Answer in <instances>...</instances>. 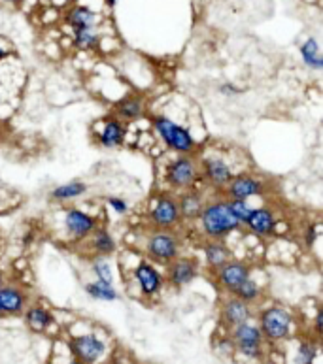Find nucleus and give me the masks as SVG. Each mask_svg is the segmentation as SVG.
Instances as JSON below:
<instances>
[{
    "mask_svg": "<svg viewBox=\"0 0 323 364\" xmlns=\"http://www.w3.org/2000/svg\"><path fill=\"white\" fill-rule=\"evenodd\" d=\"M196 221L208 240H225L229 234L242 229V223L229 208L227 198H214L210 202H204Z\"/></svg>",
    "mask_w": 323,
    "mask_h": 364,
    "instance_id": "obj_1",
    "label": "nucleus"
},
{
    "mask_svg": "<svg viewBox=\"0 0 323 364\" xmlns=\"http://www.w3.org/2000/svg\"><path fill=\"white\" fill-rule=\"evenodd\" d=\"M153 128L157 130V135L161 136V140L165 142L166 147L176 151L180 155H191L195 151L196 142L191 136V132L182 125H178L176 121H172L171 117L165 115H155L152 121Z\"/></svg>",
    "mask_w": 323,
    "mask_h": 364,
    "instance_id": "obj_2",
    "label": "nucleus"
},
{
    "mask_svg": "<svg viewBox=\"0 0 323 364\" xmlns=\"http://www.w3.org/2000/svg\"><path fill=\"white\" fill-rule=\"evenodd\" d=\"M182 242L180 238L171 230L155 229L146 238V255L150 261H155L157 264H168L176 257H180Z\"/></svg>",
    "mask_w": 323,
    "mask_h": 364,
    "instance_id": "obj_3",
    "label": "nucleus"
},
{
    "mask_svg": "<svg viewBox=\"0 0 323 364\" xmlns=\"http://www.w3.org/2000/svg\"><path fill=\"white\" fill-rule=\"evenodd\" d=\"M293 317L282 306H271L259 313V331L268 342H282L292 333Z\"/></svg>",
    "mask_w": 323,
    "mask_h": 364,
    "instance_id": "obj_4",
    "label": "nucleus"
},
{
    "mask_svg": "<svg viewBox=\"0 0 323 364\" xmlns=\"http://www.w3.org/2000/svg\"><path fill=\"white\" fill-rule=\"evenodd\" d=\"M231 340L235 344V349L241 355L247 358H259L261 349H263V334H261L259 326L252 325L250 321L236 325L231 328Z\"/></svg>",
    "mask_w": 323,
    "mask_h": 364,
    "instance_id": "obj_5",
    "label": "nucleus"
},
{
    "mask_svg": "<svg viewBox=\"0 0 323 364\" xmlns=\"http://www.w3.org/2000/svg\"><path fill=\"white\" fill-rule=\"evenodd\" d=\"M199 178V165L191 155H180L166 167V181L172 189H191Z\"/></svg>",
    "mask_w": 323,
    "mask_h": 364,
    "instance_id": "obj_6",
    "label": "nucleus"
},
{
    "mask_svg": "<svg viewBox=\"0 0 323 364\" xmlns=\"http://www.w3.org/2000/svg\"><path fill=\"white\" fill-rule=\"evenodd\" d=\"M150 221L155 229L171 230L182 223L178 200L172 195H159L150 208Z\"/></svg>",
    "mask_w": 323,
    "mask_h": 364,
    "instance_id": "obj_7",
    "label": "nucleus"
},
{
    "mask_svg": "<svg viewBox=\"0 0 323 364\" xmlns=\"http://www.w3.org/2000/svg\"><path fill=\"white\" fill-rule=\"evenodd\" d=\"M215 281L225 293L233 294L250 278V266L244 261H227L214 270Z\"/></svg>",
    "mask_w": 323,
    "mask_h": 364,
    "instance_id": "obj_8",
    "label": "nucleus"
},
{
    "mask_svg": "<svg viewBox=\"0 0 323 364\" xmlns=\"http://www.w3.org/2000/svg\"><path fill=\"white\" fill-rule=\"evenodd\" d=\"M70 351L80 363L95 364L106 353V344L101 338H96L95 334H83L70 342Z\"/></svg>",
    "mask_w": 323,
    "mask_h": 364,
    "instance_id": "obj_9",
    "label": "nucleus"
},
{
    "mask_svg": "<svg viewBox=\"0 0 323 364\" xmlns=\"http://www.w3.org/2000/svg\"><path fill=\"white\" fill-rule=\"evenodd\" d=\"M266 191V183L257 176L252 174H238L233 176L231 181L225 185V195L227 198H238V200H247L252 197H259Z\"/></svg>",
    "mask_w": 323,
    "mask_h": 364,
    "instance_id": "obj_10",
    "label": "nucleus"
},
{
    "mask_svg": "<svg viewBox=\"0 0 323 364\" xmlns=\"http://www.w3.org/2000/svg\"><path fill=\"white\" fill-rule=\"evenodd\" d=\"M199 275V262L191 257H176L174 261L166 264V280L172 287L182 289L189 285Z\"/></svg>",
    "mask_w": 323,
    "mask_h": 364,
    "instance_id": "obj_11",
    "label": "nucleus"
},
{
    "mask_svg": "<svg viewBox=\"0 0 323 364\" xmlns=\"http://www.w3.org/2000/svg\"><path fill=\"white\" fill-rule=\"evenodd\" d=\"M64 227H66L72 238L85 240L96 229V219L87 211L80 210V208H69L64 211Z\"/></svg>",
    "mask_w": 323,
    "mask_h": 364,
    "instance_id": "obj_12",
    "label": "nucleus"
},
{
    "mask_svg": "<svg viewBox=\"0 0 323 364\" xmlns=\"http://www.w3.org/2000/svg\"><path fill=\"white\" fill-rule=\"evenodd\" d=\"M133 278L136 281V285H138L140 293L148 296V298L155 296L163 287V274L153 266L152 262L148 261H140L136 264Z\"/></svg>",
    "mask_w": 323,
    "mask_h": 364,
    "instance_id": "obj_13",
    "label": "nucleus"
},
{
    "mask_svg": "<svg viewBox=\"0 0 323 364\" xmlns=\"http://www.w3.org/2000/svg\"><path fill=\"white\" fill-rule=\"evenodd\" d=\"M244 227H246L252 234H255V236H273L274 232H276V215H274V211L271 210V208H266V206L254 208Z\"/></svg>",
    "mask_w": 323,
    "mask_h": 364,
    "instance_id": "obj_14",
    "label": "nucleus"
},
{
    "mask_svg": "<svg viewBox=\"0 0 323 364\" xmlns=\"http://www.w3.org/2000/svg\"><path fill=\"white\" fill-rule=\"evenodd\" d=\"M203 174L204 179L214 189H225V185L233 178V168L222 157H208L203 160Z\"/></svg>",
    "mask_w": 323,
    "mask_h": 364,
    "instance_id": "obj_15",
    "label": "nucleus"
},
{
    "mask_svg": "<svg viewBox=\"0 0 323 364\" xmlns=\"http://www.w3.org/2000/svg\"><path fill=\"white\" fill-rule=\"evenodd\" d=\"M29 296L17 285H0V310L2 315H20L25 312Z\"/></svg>",
    "mask_w": 323,
    "mask_h": 364,
    "instance_id": "obj_16",
    "label": "nucleus"
},
{
    "mask_svg": "<svg viewBox=\"0 0 323 364\" xmlns=\"http://www.w3.org/2000/svg\"><path fill=\"white\" fill-rule=\"evenodd\" d=\"M250 317H252V308H250V304L241 301V298H236L235 294H231L227 301L223 302L222 321L223 325H227L229 328L246 323V321H250Z\"/></svg>",
    "mask_w": 323,
    "mask_h": 364,
    "instance_id": "obj_17",
    "label": "nucleus"
},
{
    "mask_svg": "<svg viewBox=\"0 0 323 364\" xmlns=\"http://www.w3.org/2000/svg\"><path fill=\"white\" fill-rule=\"evenodd\" d=\"M178 200V210H180V218L182 221H196L201 215V210L204 206V197L199 191H191L187 189L180 195Z\"/></svg>",
    "mask_w": 323,
    "mask_h": 364,
    "instance_id": "obj_18",
    "label": "nucleus"
},
{
    "mask_svg": "<svg viewBox=\"0 0 323 364\" xmlns=\"http://www.w3.org/2000/svg\"><path fill=\"white\" fill-rule=\"evenodd\" d=\"M125 140V127H123V121L121 119H108L104 125H102L101 135H99V144L106 149H114V147H120Z\"/></svg>",
    "mask_w": 323,
    "mask_h": 364,
    "instance_id": "obj_19",
    "label": "nucleus"
},
{
    "mask_svg": "<svg viewBox=\"0 0 323 364\" xmlns=\"http://www.w3.org/2000/svg\"><path fill=\"white\" fill-rule=\"evenodd\" d=\"M231 248H229L225 240H208L204 243V261L210 268H220L222 264L231 261Z\"/></svg>",
    "mask_w": 323,
    "mask_h": 364,
    "instance_id": "obj_20",
    "label": "nucleus"
},
{
    "mask_svg": "<svg viewBox=\"0 0 323 364\" xmlns=\"http://www.w3.org/2000/svg\"><path fill=\"white\" fill-rule=\"evenodd\" d=\"M146 112V104L140 96H125L117 106H115V114L121 121H136Z\"/></svg>",
    "mask_w": 323,
    "mask_h": 364,
    "instance_id": "obj_21",
    "label": "nucleus"
},
{
    "mask_svg": "<svg viewBox=\"0 0 323 364\" xmlns=\"http://www.w3.org/2000/svg\"><path fill=\"white\" fill-rule=\"evenodd\" d=\"M25 323L34 333H45L51 323H53V317H51V313L45 308L31 306L25 308Z\"/></svg>",
    "mask_w": 323,
    "mask_h": 364,
    "instance_id": "obj_22",
    "label": "nucleus"
},
{
    "mask_svg": "<svg viewBox=\"0 0 323 364\" xmlns=\"http://www.w3.org/2000/svg\"><path fill=\"white\" fill-rule=\"evenodd\" d=\"M299 53H301V59L303 63L312 68V70H323V57L322 52H320V44L314 36L306 38L299 47Z\"/></svg>",
    "mask_w": 323,
    "mask_h": 364,
    "instance_id": "obj_23",
    "label": "nucleus"
},
{
    "mask_svg": "<svg viewBox=\"0 0 323 364\" xmlns=\"http://www.w3.org/2000/svg\"><path fill=\"white\" fill-rule=\"evenodd\" d=\"M85 192H87V183H83V181H69V183L55 187V189L50 192V197L53 198L55 202H69V200L80 198L82 195H85Z\"/></svg>",
    "mask_w": 323,
    "mask_h": 364,
    "instance_id": "obj_24",
    "label": "nucleus"
},
{
    "mask_svg": "<svg viewBox=\"0 0 323 364\" xmlns=\"http://www.w3.org/2000/svg\"><path fill=\"white\" fill-rule=\"evenodd\" d=\"M66 21H69V25L78 31V29H91V26H95L96 23V15L95 12H91L89 8L85 6H74L66 13Z\"/></svg>",
    "mask_w": 323,
    "mask_h": 364,
    "instance_id": "obj_25",
    "label": "nucleus"
},
{
    "mask_svg": "<svg viewBox=\"0 0 323 364\" xmlns=\"http://www.w3.org/2000/svg\"><path fill=\"white\" fill-rule=\"evenodd\" d=\"M91 248H93L96 255L106 257L112 255L117 245H115L114 236L106 229H95L91 234Z\"/></svg>",
    "mask_w": 323,
    "mask_h": 364,
    "instance_id": "obj_26",
    "label": "nucleus"
},
{
    "mask_svg": "<svg viewBox=\"0 0 323 364\" xmlns=\"http://www.w3.org/2000/svg\"><path fill=\"white\" fill-rule=\"evenodd\" d=\"M85 293L95 298V301L102 302H115L120 298V294L115 291L114 283H102V281H91L85 283Z\"/></svg>",
    "mask_w": 323,
    "mask_h": 364,
    "instance_id": "obj_27",
    "label": "nucleus"
},
{
    "mask_svg": "<svg viewBox=\"0 0 323 364\" xmlns=\"http://www.w3.org/2000/svg\"><path fill=\"white\" fill-rule=\"evenodd\" d=\"M74 44L78 50H95L99 45V34L95 32V26L74 31Z\"/></svg>",
    "mask_w": 323,
    "mask_h": 364,
    "instance_id": "obj_28",
    "label": "nucleus"
},
{
    "mask_svg": "<svg viewBox=\"0 0 323 364\" xmlns=\"http://www.w3.org/2000/svg\"><path fill=\"white\" fill-rule=\"evenodd\" d=\"M91 270H93V274L96 275V281H102V283H114V270H112L110 262H108L102 255H96L95 259L91 261Z\"/></svg>",
    "mask_w": 323,
    "mask_h": 364,
    "instance_id": "obj_29",
    "label": "nucleus"
},
{
    "mask_svg": "<svg viewBox=\"0 0 323 364\" xmlns=\"http://www.w3.org/2000/svg\"><path fill=\"white\" fill-rule=\"evenodd\" d=\"M236 298H241V301L247 302V304H254L255 301H259L261 296V287L255 283L252 278H247L244 283H242L241 287L236 289L235 293H233Z\"/></svg>",
    "mask_w": 323,
    "mask_h": 364,
    "instance_id": "obj_30",
    "label": "nucleus"
},
{
    "mask_svg": "<svg viewBox=\"0 0 323 364\" xmlns=\"http://www.w3.org/2000/svg\"><path fill=\"white\" fill-rule=\"evenodd\" d=\"M227 202L231 211H233V215H235V218L242 223V227H244L254 208L247 204V200H238V198H227Z\"/></svg>",
    "mask_w": 323,
    "mask_h": 364,
    "instance_id": "obj_31",
    "label": "nucleus"
},
{
    "mask_svg": "<svg viewBox=\"0 0 323 364\" xmlns=\"http://www.w3.org/2000/svg\"><path fill=\"white\" fill-rule=\"evenodd\" d=\"M316 355H317L316 345L310 344V342H304V344H301V347H299L297 357H295V363H297V364H312V363H314V358H316Z\"/></svg>",
    "mask_w": 323,
    "mask_h": 364,
    "instance_id": "obj_32",
    "label": "nucleus"
},
{
    "mask_svg": "<svg viewBox=\"0 0 323 364\" xmlns=\"http://www.w3.org/2000/svg\"><path fill=\"white\" fill-rule=\"evenodd\" d=\"M106 204L110 206V210H114L115 213H120V215H123V213H127V211H129V202L125 200V198L108 197Z\"/></svg>",
    "mask_w": 323,
    "mask_h": 364,
    "instance_id": "obj_33",
    "label": "nucleus"
},
{
    "mask_svg": "<svg viewBox=\"0 0 323 364\" xmlns=\"http://www.w3.org/2000/svg\"><path fill=\"white\" fill-rule=\"evenodd\" d=\"M322 319H323V313L320 312L316 315V331H317V334L322 333Z\"/></svg>",
    "mask_w": 323,
    "mask_h": 364,
    "instance_id": "obj_34",
    "label": "nucleus"
},
{
    "mask_svg": "<svg viewBox=\"0 0 323 364\" xmlns=\"http://www.w3.org/2000/svg\"><path fill=\"white\" fill-rule=\"evenodd\" d=\"M4 57H8V50H4V47L0 45V61H2Z\"/></svg>",
    "mask_w": 323,
    "mask_h": 364,
    "instance_id": "obj_35",
    "label": "nucleus"
},
{
    "mask_svg": "<svg viewBox=\"0 0 323 364\" xmlns=\"http://www.w3.org/2000/svg\"><path fill=\"white\" fill-rule=\"evenodd\" d=\"M2 2H6V4H12V6H17L21 0H2Z\"/></svg>",
    "mask_w": 323,
    "mask_h": 364,
    "instance_id": "obj_36",
    "label": "nucleus"
},
{
    "mask_svg": "<svg viewBox=\"0 0 323 364\" xmlns=\"http://www.w3.org/2000/svg\"><path fill=\"white\" fill-rule=\"evenodd\" d=\"M106 4H108V6H110V8H114L115 4H117V0H106Z\"/></svg>",
    "mask_w": 323,
    "mask_h": 364,
    "instance_id": "obj_37",
    "label": "nucleus"
},
{
    "mask_svg": "<svg viewBox=\"0 0 323 364\" xmlns=\"http://www.w3.org/2000/svg\"><path fill=\"white\" fill-rule=\"evenodd\" d=\"M0 285H4V278H2V272H0Z\"/></svg>",
    "mask_w": 323,
    "mask_h": 364,
    "instance_id": "obj_38",
    "label": "nucleus"
},
{
    "mask_svg": "<svg viewBox=\"0 0 323 364\" xmlns=\"http://www.w3.org/2000/svg\"><path fill=\"white\" fill-rule=\"evenodd\" d=\"M69 364H83V363H80V361H72V363H69Z\"/></svg>",
    "mask_w": 323,
    "mask_h": 364,
    "instance_id": "obj_39",
    "label": "nucleus"
},
{
    "mask_svg": "<svg viewBox=\"0 0 323 364\" xmlns=\"http://www.w3.org/2000/svg\"><path fill=\"white\" fill-rule=\"evenodd\" d=\"M0 315H2V310H0Z\"/></svg>",
    "mask_w": 323,
    "mask_h": 364,
    "instance_id": "obj_40",
    "label": "nucleus"
}]
</instances>
